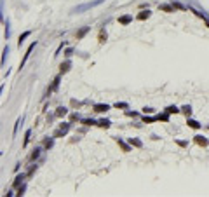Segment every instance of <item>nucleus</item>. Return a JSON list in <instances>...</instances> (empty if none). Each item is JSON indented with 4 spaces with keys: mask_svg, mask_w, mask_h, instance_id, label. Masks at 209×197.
<instances>
[{
    "mask_svg": "<svg viewBox=\"0 0 209 197\" xmlns=\"http://www.w3.org/2000/svg\"><path fill=\"white\" fill-rule=\"evenodd\" d=\"M105 0H91V2H86V4H82V5H77V7H73L71 9V14H79V12H84V10H89L92 7H98L101 5Z\"/></svg>",
    "mask_w": 209,
    "mask_h": 197,
    "instance_id": "obj_1",
    "label": "nucleus"
},
{
    "mask_svg": "<svg viewBox=\"0 0 209 197\" xmlns=\"http://www.w3.org/2000/svg\"><path fill=\"white\" fill-rule=\"evenodd\" d=\"M70 127H71V122H63V124L54 131V138H61V136H66L68 135V131H70Z\"/></svg>",
    "mask_w": 209,
    "mask_h": 197,
    "instance_id": "obj_2",
    "label": "nucleus"
},
{
    "mask_svg": "<svg viewBox=\"0 0 209 197\" xmlns=\"http://www.w3.org/2000/svg\"><path fill=\"white\" fill-rule=\"evenodd\" d=\"M35 47H37V40H35V42H31V44H30V47L26 49V52H25V56H23V59H21V63H19V72L23 70V68H25V65H26V61H28V58H30L31 51H33Z\"/></svg>",
    "mask_w": 209,
    "mask_h": 197,
    "instance_id": "obj_3",
    "label": "nucleus"
},
{
    "mask_svg": "<svg viewBox=\"0 0 209 197\" xmlns=\"http://www.w3.org/2000/svg\"><path fill=\"white\" fill-rule=\"evenodd\" d=\"M25 178H28V173H21L18 176L14 178V183H12V187L14 188H19L23 183H25Z\"/></svg>",
    "mask_w": 209,
    "mask_h": 197,
    "instance_id": "obj_4",
    "label": "nucleus"
},
{
    "mask_svg": "<svg viewBox=\"0 0 209 197\" xmlns=\"http://www.w3.org/2000/svg\"><path fill=\"white\" fill-rule=\"evenodd\" d=\"M92 110H94V112H98V114H103V112H108V110H110V105H106V103H94V105H92Z\"/></svg>",
    "mask_w": 209,
    "mask_h": 197,
    "instance_id": "obj_5",
    "label": "nucleus"
},
{
    "mask_svg": "<svg viewBox=\"0 0 209 197\" xmlns=\"http://www.w3.org/2000/svg\"><path fill=\"white\" fill-rule=\"evenodd\" d=\"M60 82H61V73L52 80V84H51V87L47 89V96H49L51 93H54V91H58V87H60Z\"/></svg>",
    "mask_w": 209,
    "mask_h": 197,
    "instance_id": "obj_6",
    "label": "nucleus"
},
{
    "mask_svg": "<svg viewBox=\"0 0 209 197\" xmlns=\"http://www.w3.org/2000/svg\"><path fill=\"white\" fill-rule=\"evenodd\" d=\"M193 141H195L197 145H200V146H208L209 145V140L208 138H204V136H200V135L193 136Z\"/></svg>",
    "mask_w": 209,
    "mask_h": 197,
    "instance_id": "obj_7",
    "label": "nucleus"
},
{
    "mask_svg": "<svg viewBox=\"0 0 209 197\" xmlns=\"http://www.w3.org/2000/svg\"><path fill=\"white\" fill-rule=\"evenodd\" d=\"M119 23L122 25V26H127L129 23H132V16H131V14H124V16H120Z\"/></svg>",
    "mask_w": 209,
    "mask_h": 197,
    "instance_id": "obj_8",
    "label": "nucleus"
},
{
    "mask_svg": "<svg viewBox=\"0 0 209 197\" xmlns=\"http://www.w3.org/2000/svg\"><path fill=\"white\" fill-rule=\"evenodd\" d=\"M117 143H119V146L122 148V150H124V152H131V146H132V145H131L129 141L126 143L124 140H120V138H117Z\"/></svg>",
    "mask_w": 209,
    "mask_h": 197,
    "instance_id": "obj_9",
    "label": "nucleus"
},
{
    "mask_svg": "<svg viewBox=\"0 0 209 197\" xmlns=\"http://www.w3.org/2000/svg\"><path fill=\"white\" fill-rule=\"evenodd\" d=\"M70 68H71V61H70V59H66L65 63H61V66H60V73L63 75V73L68 72Z\"/></svg>",
    "mask_w": 209,
    "mask_h": 197,
    "instance_id": "obj_10",
    "label": "nucleus"
},
{
    "mask_svg": "<svg viewBox=\"0 0 209 197\" xmlns=\"http://www.w3.org/2000/svg\"><path fill=\"white\" fill-rule=\"evenodd\" d=\"M187 124H188V127H192V129H200V127H202L200 122L193 120V119H190V117H187Z\"/></svg>",
    "mask_w": 209,
    "mask_h": 197,
    "instance_id": "obj_11",
    "label": "nucleus"
},
{
    "mask_svg": "<svg viewBox=\"0 0 209 197\" xmlns=\"http://www.w3.org/2000/svg\"><path fill=\"white\" fill-rule=\"evenodd\" d=\"M127 141H129L132 146H136V148H143V141L138 140V138H127Z\"/></svg>",
    "mask_w": 209,
    "mask_h": 197,
    "instance_id": "obj_12",
    "label": "nucleus"
},
{
    "mask_svg": "<svg viewBox=\"0 0 209 197\" xmlns=\"http://www.w3.org/2000/svg\"><path fill=\"white\" fill-rule=\"evenodd\" d=\"M40 152H42V146H35L33 152H31V155H30V161H37L40 157Z\"/></svg>",
    "mask_w": 209,
    "mask_h": 197,
    "instance_id": "obj_13",
    "label": "nucleus"
},
{
    "mask_svg": "<svg viewBox=\"0 0 209 197\" xmlns=\"http://www.w3.org/2000/svg\"><path fill=\"white\" fill-rule=\"evenodd\" d=\"M159 10H164V12H174V7H173V4H160Z\"/></svg>",
    "mask_w": 209,
    "mask_h": 197,
    "instance_id": "obj_14",
    "label": "nucleus"
},
{
    "mask_svg": "<svg viewBox=\"0 0 209 197\" xmlns=\"http://www.w3.org/2000/svg\"><path fill=\"white\" fill-rule=\"evenodd\" d=\"M150 16H152V12H150V10L147 9V10H141V12H139V14L136 16V18H138L139 21H145V19H148Z\"/></svg>",
    "mask_w": 209,
    "mask_h": 197,
    "instance_id": "obj_15",
    "label": "nucleus"
},
{
    "mask_svg": "<svg viewBox=\"0 0 209 197\" xmlns=\"http://www.w3.org/2000/svg\"><path fill=\"white\" fill-rule=\"evenodd\" d=\"M30 35H31V31H30V30H28V31H25L23 35H19V40H18V47H21V45L25 44V40H26V39H28Z\"/></svg>",
    "mask_w": 209,
    "mask_h": 197,
    "instance_id": "obj_16",
    "label": "nucleus"
},
{
    "mask_svg": "<svg viewBox=\"0 0 209 197\" xmlns=\"http://www.w3.org/2000/svg\"><path fill=\"white\" fill-rule=\"evenodd\" d=\"M171 4H173L174 9H179V10H187L188 9V5H183L181 2H178V0H171Z\"/></svg>",
    "mask_w": 209,
    "mask_h": 197,
    "instance_id": "obj_17",
    "label": "nucleus"
},
{
    "mask_svg": "<svg viewBox=\"0 0 209 197\" xmlns=\"http://www.w3.org/2000/svg\"><path fill=\"white\" fill-rule=\"evenodd\" d=\"M4 26H5V40H9L10 39V21L4 19Z\"/></svg>",
    "mask_w": 209,
    "mask_h": 197,
    "instance_id": "obj_18",
    "label": "nucleus"
},
{
    "mask_svg": "<svg viewBox=\"0 0 209 197\" xmlns=\"http://www.w3.org/2000/svg\"><path fill=\"white\" fill-rule=\"evenodd\" d=\"M68 114V108H66V106H60V108H58V110H56V117H65V115Z\"/></svg>",
    "mask_w": 209,
    "mask_h": 197,
    "instance_id": "obj_19",
    "label": "nucleus"
},
{
    "mask_svg": "<svg viewBox=\"0 0 209 197\" xmlns=\"http://www.w3.org/2000/svg\"><path fill=\"white\" fill-rule=\"evenodd\" d=\"M164 112H167V114H179V112H181V108H178V106H174V105H171V106H167V108H166V110H164Z\"/></svg>",
    "mask_w": 209,
    "mask_h": 197,
    "instance_id": "obj_20",
    "label": "nucleus"
},
{
    "mask_svg": "<svg viewBox=\"0 0 209 197\" xmlns=\"http://www.w3.org/2000/svg\"><path fill=\"white\" fill-rule=\"evenodd\" d=\"M141 120H143L145 124H152V122H155V120H159V117H157V115H152V117H147V115H145V117H143Z\"/></svg>",
    "mask_w": 209,
    "mask_h": 197,
    "instance_id": "obj_21",
    "label": "nucleus"
},
{
    "mask_svg": "<svg viewBox=\"0 0 209 197\" xmlns=\"http://www.w3.org/2000/svg\"><path fill=\"white\" fill-rule=\"evenodd\" d=\"M89 30H91V26H84V28H80V30L77 31V39L80 40V39H82V37H84V35H86Z\"/></svg>",
    "mask_w": 209,
    "mask_h": 197,
    "instance_id": "obj_22",
    "label": "nucleus"
},
{
    "mask_svg": "<svg viewBox=\"0 0 209 197\" xmlns=\"http://www.w3.org/2000/svg\"><path fill=\"white\" fill-rule=\"evenodd\" d=\"M98 126H100V127H105V129H108L110 126H112V122H110L108 119H101V120H98Z\"/></svg>",
    "mask_w": 209,
    "mask_h": 197,
    "instance_id": "obj_23",
    "label": "nucleus"
},
{
    "mask_svg": "<svg viewBox=\"0 0 209 197\" xmlns=\"http://www.w3.org/2000/svg\"><path fill=\"white\" fill-rule=\"evenodd\" d=\"M113 106H115V108H120V110H127V108H129V103H126V101H117Z\"/></svg>",
    "mask_w": 209,
    "mask_h": 197,
    "instance_id": "obj_24",
    "label": "nucleus"
},
{
    "mask_svg": "<svg viewBox=\"0 0 209 197\" xmlns=\"http://www.w3.org/2000/svg\"><path fill=\"white\" fill-rule=\"evenodd\" d=\"M52 145H54V136H51V138H47V140L44 141V146H45L47 150H51V148H52Z\"/></svg>",
    "mask_w": 209,
    "mask_h": 197,
    "instance_id": "obj_25",
    "label": "nucleus"
},
{
    "mask_svg": "<svg viewBox=\"0 0 209 197\" xmlns=\"http://www.w3.org/2000/svg\"><path fill=\"white\" fill-rule=\"evenodd\" d=\"M80 122H82L84 126H98V122H96L94 119H82Z\"/></svg>",
    "mask_w": 209,
    "mask_h": 197,
    "instance_id": "obj_26",
    "label": "nucleus"
},
{
    "mask_svg": "<svg viewBox=\"0 0 209 197\" xmlns=\"http://www.w3.org/2000/svg\"><path fill=\"white\" fill-rule=\"evenodd\" d=\"M181 112L187 115V117H190V115H192V106H190V105H185V106H181Z\"/></svg>",
    "mask_w": 209,
    "mask_h": 197,
    "instance_id": "obj_27",
    "label": "nucleus"
},
{
    "mask_svg": "<svg viewBox=\"0 0 209 197\" xmlns=\"http://www.w3.org/2000/svg\"><path fill=\"white\" fill-rule=\"evenodd\" d=\"M30 138H31V129H26V133H25V141H23V146H26V145H28Z\"/></svg>",
    "mask_w": 209,
    "mask_h": 197,
    "instance_id": "obj_28",
    "label": "nucleus"
},
{
    "mask_svg": "<svg viewBox=\"0 0 209 197\" xmlns=\"http://www.w3.org/2000/svg\"><path fill=\"white\" fill-rule=\"evenodd\" d=\"M157 117H159V120H162V122H169V114H167V112H164V114H159Z\"/></svg>",
    "mask_w": 209,
    "mask_h": 197,
    "instance_id": "obj_29",
    "label": "nucleus"
},
{
    "mask_svg": "<svg viewBox=\"0 0 209 197\" xmlns=\"http://www.w3.org/2000/svg\"><path fill=\"white\" fill-rule=\"evenodd\" d=\"M9 51H10V47H9V44L4 47V54H2V65L5 63V58H7V54H9Z\"/></svg>",
    "mask_w": 209,
    "mask_h": 197,
    "instance_id": "obj_30",
    "label": "nucleus"
},
{
    "mask_svg": "<svg viewBox=\"0 0 209 197\" xmlns=\"http://www.w3.org/2000/svg\"><path fill=\"white\" fill-rule=\"evenodd\" d=\"M23 119H25V117H19V119H18V122L14 124V131H12V136H16V135H18V127H19V124L23 122Z\"/></svg>",
    "mask_w": 209,
    "mask_h": 197,
    "instance_id": "obj_31",
    "label": "nucleus"
},
{
    "mask_svg": "<svg viewBox=\"0 0 209 197\" xmlns=\"http://www.w3.org/2000/svg\"><path fill=\"white\" fill-rule=\"evenodd\" d=\"M25 190H26V183H23V185H21L19 188H18V194H16V196H25Z\"/></svg>",
    "mask_w": 209,
    "mask_h": 197,
    "instance_id": "obj_32",
    "label": "nucleus"
},
{
    "mask_svg": "<svg viewBox=\"0 0 209 197\" xmlns=\"http://www.w3.org/2000/svg\"><path fill=\"white\" fill-rule=\"evenodd\" d=\"M105 40H106V31H105V30H101V33H100V42L103 44Z\"/></svg>",
    "mask_w": 209,
    "mask_h": 197,
    "instance_id": "obj_33",
    "label": "nucleus"
},
{
    "mask_svg": "<svg viewBox=\"0 0 209 197\" xmlns=\"http://www.w3.org/2000/svg\"><path fill=\"white\" fill-rule=\"evenodd\" d=\"M153 112H155V110H153L152 106H145V108H143V114H145V115H147V114H153Z\"/></svg>",
    "mask_w": 209,
    "mask_h": 197,
    "instance_id": "obj_34",
    "label": "nucleus"
},
{
    "mask_svg": "<svg viewBox=\"0 0 209 197\" xmlns=\"http://www.w3.org/2000/svg\"><path fill=\"white\" fill-rule=\"evenodd\" d=\"M37 167H39V166H37V164H33V166H31L30 169H28V176H31V175H33V173L37 171Z\"/></svg>",
    "mask_w": 209,
    "mask_h": 197,
    "instance_id": "obj_35",
    "label": "nucleus"
},
{
    "mask_svg": "<svg viewBox=\"0 0 209 197\" xmlns=\"http://www.w3.org/2000/svg\"><path fill=\"white\" fill-rule=\"evenodd\" d=\"M65 45H66V42L63 40V42H61V44H60V47H58V51H56V54H54V56H58V54H60V52H61V49H63Z\"/></svg>",
    "mask_w": 209,
    "mask_h": 197,
    "instance_id": "obj_36",
    "label": "nucleus"
},
{
    "mask_svg": "<svg viewBox=\"0 0 209 197\" xmlns=\"http://www.w3.org/2000/svg\"><path fill=\"white\" fill-rule=\"evenodd\" d=\"M71 54H73V47H68V49L65 51V56H66V58H70Z\"/></svg>",
    "mask_w": 209,
    "mask_h": 197,
    "instance_id": "obj_37",
    "label": "nucleus"
},
{
    "mask_svg": "<svg viewBox=\"0 0 209 197\" xmlns=\"http://www.w3.org/2000/svg\"><path fill=\"white\" fill-rule=\"evenodd\" d=\"M126 115H129V117H138V112H131V110H126Z\"/></svg>",
    "mask_w": 209,
    "mask_h": 197,
    "instance_id": "obj_38",
    "label": "nucleus"
},
{
    "mask_svg": "<svg viewBox=\"0 0 209 197\" xmlns=\"http://www.w3.org/2000/svg\"><path fill=\"white\" fill-rule=\"evenodd\" d=\"M75 120H82L79 114H71V122H75Z\"/></svg>",
    "mask_w": 209,
    "mask_h": 197,
    "instance_id": "obj_39",
    "label": "nucleus"
},
{
    "mask_svg": "<svg viewBox=\"0 0 209 197\" xmlns=\"http://www.w3.org/2000/svg\"><path fill=\"white\" fill-rule=\"evenodd\" d=\"M176 143H178L179 146H187L188 145V141H183V140H176Z\"/></svg>",
    "mask_w": 209,
    "mask_h": 197,
    "instance_id": "obj_40",
    "label": "nucleus"
},
{
    "mask_svg": "<svg viewBox=\"0 0 209 197\" xmlns=\"http://www.w3.org/2000/svg\"><path fill=\"white\" fill-rule=\"evenodd\" d=\"M12 196H14V192H12V190H9V192L5 194V197H12Z\"/></svg>",
    "mask_w": 209,
    "mask_h": 197,
    "instance_id": "obj_41",
    "label": "nucleus"
}]
</instances>
